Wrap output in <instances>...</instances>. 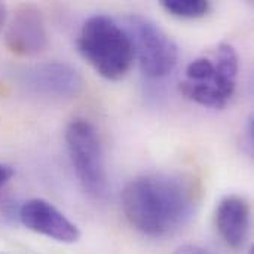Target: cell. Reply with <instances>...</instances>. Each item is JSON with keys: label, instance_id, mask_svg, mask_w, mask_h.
I'll return each instance as SVG.
<instances>
[{"label": "cell", "instance_id": "cell-1", "mask_svg": "<svg viewBox=\"0 0 254 254\" xmlns=\"http://www.w3.org/2000/svg\"><path fill=\"white\" fill-rule=\"evenodd\" d=\"M199 202V182L179 171L141 174L122 192V210L128 223L152 238L170 237L183 229L195 216Z\"/></svg>", "mask_w": 254, "mask_h": 254}, {"label": "cell", "instance_id": "cell-2", "mask_svg": "<svg viewBox=\"0 0 254 254\" xmlns=\"http://www.w3.org/2000/svg\"><path fill=\"white\" fill-rule=\"evenodd\" d=\"M240 58L235 48L220 43L211 55L198 57L186 67L180 92L190 101L211 109H223L235 94Z\"/></svg>", "mask_w": 254, "mask_h": 254}, {"label": "cell", "instance_id": "cell-3", "mask_svg": "<svg viewBox=\"0 0 254 254\" xmlns=\"http://www.w3.org/2000/svg\"><path fill=\"white\" fill-rule=\"evenodd\" d=\"M77 49L83 60L107 80L125 77L135 60L127 28L106 15H95L83 22Z\"/></svg>", "mask_w": 254, "mask_h": 254}, {"label": "cell", "instance_id": "cell-4", "mask_svg": "<svg viewBox=\"0 0 254 254\" xmlns=\"http://www.w3.org/2000/svg\"><path fill=\"white\" fill-rule=\"evenodd\" d=\"M65 146L70 164L83 192L94 199L106 196L109 177L101 140L86 119H73L65 129Z\"/></svg>", "mask_w": 254, "mask_h": 254}, {"label": "cell", "instance_id": "cell-5", "mask_svg": "<svg viewBox=\"0 0 254 254\" xmlns=\"http://www.w3.org/2000/svg\"><path fill=\"white\" fill-rule=\"evenodd\" d=\"M127 31L132 42L134 58L144 76L162 79L176 68L179 48L159 25L141 15H131L127 18Z\"/></svg>", "mask_w": 254, "mask_h": 254}, {"label": "cell", "instance_id": "cell-6", "mask_svg": "<svg viewBox=\"0 0 254 254\" xmlns=\"http://www.w3.org/2000/svg\"><path fill=\"white\" fill-rule=\"evenodd\" d=\"M18 82L28 92L51 98H73L83 89V80L77 70L61 61L27 67L18 74Z\"/></svg>", "mask_w": 254, "mask_h": 254}, {"label": "cell", "instance_id": "cell-7", "mask_svg": "<svg viewBox=\"0 0 254 254\" xmlns=\"http://www.w3.org/2000/svg\"><path fill=\"white\" fill-rule=\"evenodd\" d=\"M18 219L24 228L63 244H74L80 238L79 228L65 217L54 204L33 198L18 210Z\"/></svg>", "mask_w": 254, "mask_h": 254}, {"label": "cell", "instance_id": "cell-8", "mask_svg": "<svg viewBox=\"0 0 254 254\" xmlns=\"http://www.w3.org/2000/svg\"><path fill=\"white\" fill-rule=\"evenodd\" d=\"M6 46L19 57H34L46 49L48 31L34 4H22L16 9L6 30Z\"/></svg>", "mask_w": 254, "mask_h": 254}, {"label": "cell", "instance_id": "cell-9", "mask_svg": "<svg viewBox=\"0 0 254 254\" xmlns=\"http://www.w3.org/2000/svg\"><path fill=\"white\" fill-rule=\"evenodd\" d=\"M216 229L225 244L234 250L243 249L250 234L252 210L249 201L241 195L225 196L214 214Z\"/></svg>", "mask_w": 254, "mask_h": 254}, {"label": "cell", "instance_id": "cell-10", "mask_svg": "<svg viewBox=\"0 0 254 254\" xmlns=\"http://www.w3.org/2000/svg\"><path fill=\"white\" fill-rule=\"evenodd\" d=\"M161 6L173 16L183 19H198L204 18L211 6L204 0H164Z\"/></svg>", "mask_w": 254, "mask_h": 254}, {"label": "cell", "instance_id": "cell-11", "mask_svg": "<svg viewBox=\"0 0 254 254\" xmlns=\"http://www.w3.org/2000/svg\"><path fill=\"white\" fill-rule=\"evenodd\" d=\"M15 171L12 167L6 165V164H0V189L4 188L13 177Z\"/></svg>", "mask_w": 254, "mask_h": 254}, {"label": "cell", "instance_id": "cell-12", "mask_svg": "<svg viewBox=\"0 0 254 254\" xmlns=\"http://www.w3.org/2000/svg\"><path fill=\"white\" fill-rule=\"evenodd\" d=\"M174 254H211L208 250L199 247V246H193V244H188V246H183L180 249L176 250Z\"/></svg>", "mask_w": 254, "mask_h": 254}, {"label": "cell", "instance_id": "cell-13", "mask_svg": "<svg viewBox=\"0 0 254 254\" xmlns=\"http://www.w3.org/2000/svg\"><path fill=\"white\" fill-rule=\"evenodd\" d=\"M246 146L249 149V153H252V150H253V118H250L249 122H247V128H246Z\"/></svg>", "mask_w": 254, "mask_h": 254}, {"label": "cell", "instance_id": "cell-14", "mask_svg": "<svg viewBox=\"0 0 254 254\" xmlns=\"http://www.w3.org/2000/svg\"><path fill=\"white\" fill-rule=\"evenodd\" d=\"M4 21H6V9H4V6L0 3V28H1V25L4 24Z\"/></svg>", "mask_w": 254, "mask_h": 254}]
</instances>
